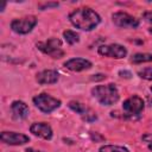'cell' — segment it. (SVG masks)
I'll return each mask as SVG.
<instances>
[{"mask_svg":"<svg viewBox=\"0 0 152 152\" xmlns=\"http://www.w3.org/2000/svg\"><path fill=\"white\" fill-rule=\"evenodd\" d=\"M69 20L78 30L93 31L101 23V17L90 7H80L69 14Z\"/></svg>","mask_w":152,"mask_h":152,"instance_id":"cell-1","label":"cell"},{"mask_svg":"<svg viewBox=\"0 0 152 152\" xmlns=\"http://www.w3.org/2000/svg\"><path fill=\"white\" fill-rule=\"evenodd\" d=\"M91 95L102 106H113L119 101V90L114 83L95 86L91 89Z\"/></svg>","mask_w":152,"mask_h":152,"instance_id":"cell-2","label":"cell"},{"mask_svg":"<svg viewBox=\"0 0 152 152\" xmlns=\"http://www.w3.org/2000/svg\"><path fill=\"white\" fill-rule=\"evenodd\" d=\"M144 108H145V102L139 95H132L128 99H126L122 103L124 114L128 119L139 118L140 114L144 112Z\"/></svg>","mask_w":152,"mask_h":152,"instance_id":"cell-3","label":"cell"},{"mask_svg":"<svg viewBox=\"0 0 152 152\" xmlns=\"http://www.w3.org/2000/svg\"><path fill=\"white\" fill-rule=\"evenodd\" d=\"M33 104L43 113L45 114H49L53 110H56L57 108L61 107V100L53 97V96H50L49 94H45V93H42V94H38L36 95L33 99Z\"/></svg>","mask_w":152,"mask_h":152,"instance_id":"cell-4","label":"cell"},{"mask_svg":"<svg viewBox=\"0 0 152 152\" xmlns=\"http://www.w3.org/2000/svg\"><path fill=\"white\" fill-rule=\"evenodd\" d=\"M37 48L45 55L52 57V58H62L64 56V51L62 50V42L58 38H49L45 42L37 43Z\"/></svg>","mask_w":152,"mask_h":152,"instance_id":"cell-5","label":"cell"},{"mask_svg":"<svg viewBox=\"0 0 152 152\" xmlns=\"http://www.w3.org/2000/svg\"><path fill=\"white\" fill-rule=\"evenodd\" d=\"M37 25V18L34 15H26L23 18H17L11 21V28L18 34L30 33Z\"/></svg>","mask_w":152,"mask_h":152,"instance_id":"cell-6","label":"cell"},{"mask_svg":"<svg viewBox=\"0 0 152 152\" xmlns=\"http://www.w3.org/2000/svg\"><path fill=\"white\" fill-rule=\"evenodd\" d=\"M99 55L103 57H109L114 59H121L127 56V49L124 45L120 44H107V45H100L97 48Z\"/></svg>","mask_w":152,"mask_h":152,"instance_id":"cell-7","label":"cell"},{"mask_svg":"<svg viewBox=\"0 0 152 152\" xmlns=\"http://www.w3.org/2000/svg\"><path fill=\"white\" fill-rule=\"evenodd\" d=\"M112 20L115 26L120 28H137L139 26V20L126 13V12H115L112 15Z\"/></svg>","mask_w":152,"mask_h":152,"instance_id":"cell-8","label":"cell"},{"mask_svg":"<svg viewBox=\"0 0 152 152\" xmlns=\"http://www.w3.org/2000/svg\"><path fill=\"white\" fill-rule=\"evenodd\" d=\"M0 140L4 144L12 145V146H19V145H25L30 141V138L24 134V133H18V132H8L4 131L0 134Z\"/></svg>","mask_w":152,"mask_h":152,"instance_id":"cell-9","label":"cell"},{"mask_svg":"<svg viewBox=\"0 0 152 152\" xmlns=\"http://www.w3.org/2000/svg\"><path fill=\"white\" fill-rule=\"evenodd\" d=\"M30 132L33 135H36L38 138H42L44 140H50L53 135L51 126L46 122H33L30 126Z\"/></svg>","mask_w":152,"mask_h":152,"instance_id":"cell-10","label":"cell"},{"mask_svg":"<svg viewBox=\"0 0 152 152\" xmlns=\"http://www.w3.org/2000/svg\"><path fill=\"white\" fill-rule=\"evenodd\" d=\"M64 66L71 71H84L88 70L93 66V63L86 58H81V57H76V58H70L64 63Z\"/></svg>","mask_w":152,"mask_h":152,"instance_id":"cell-11","label":"cell"},{"mask_svg":"<svg viewBox=\"0 0 152 152\" xmlns=\"http://www.w3.org/2000/svg\"><path fill=\"white\" fill-rule=\"evenodd\" d=\"M11 113H12V118L14 120H25L27 116H28V113H30V109H28V106L20 101V100H15L11 103Z\"/></svg>","mask_w":152,"mask_h":152,"instance_id":"cell-12","label":"cell"},{"mask_svg":"<svg viewBox=\"0 0 152 152\" xmlns=\"http://www.w3.org/2000/svg\"><path fill=\"white\" fill-rule=\"evenodd\" d=\"M59 80V74L53 69H48L36 75V81L39 84H53Z\"/></svg>","mask_w":152,"mask_h":152,"instance_id":"cell-13","label":"cell"},{"mask_svg":"<svg viewBox=\"0 0 152 152\" xmlns=\"http://www.w3.org/2000/svg\"><path fill=\"white\" fill-rule=\"evenodd\" d=\"M68 107H69L72 112L77 113V114H80V115H82V116H84V115L88 113V110H89L83 103H81V102H78V101H70V102L68 103Z\"/></svg>","mask_w":152,"mask_h":152,"instance_id":"cell-14","label":"cell"},{"mask_svg":"<svg viewBox=\"0 0 152 152\" xmlns=\"http://www.w3.org/2000/svg\"><path fill=\"white\" fill-rule=\"evenodd\" d=\"M63 37L65 39V42L69 44V45H74L76 43L80 42V34L72 30H65L63 32Z\"/></svg>","mask_w":152,"mask_h":152,"instance_id":"cell-15","label":"cell"},{"mask_svg":"<svg viewBox=\"0 0 152 152\" xmlns=\"http://www.w3.org/2000/svg\"><path fill=\"white\" fill-rule=\"evenodd\" d=\"M131 62L134 64H140V63H146V62H152V55L151 53H142L138 52L134 53L131 58Z\"/></svg>","mask_w":152,"mask_h":152,"instance_id":"cell-16","label":"cell"},{"mask_svg":"<svg viewBox=\"0 0 152 152\" xmlns=\"http://www.w3.org/2000/svg\"><path fill=\"white\" fill-rule=\"evenodd\" d=\"M99 152H129L126 147L124 146H118V145H103L99 148Z\"/></svg>","mask_w":152,"mask_h":152,"instance_id":"cell-17","label":"cell"},{"mask_svg":"<svg viewBox=\"0 0 152 152\" xmlns=\"http://www.w3.org/2000/svg\"><path fill=\"white\" fill-rule=\"evenodd\" d=\"M138 76L142 80H146V81H152V66H147V68H144L141 70L138 71Z\"/></svg>","mask_w":152,"mask_h":152,"instance_id":"cell-18","label":"cell"},{"mask_svg":"<svg viewBox=\"0 0 152 152\" xmlns=\"http://www.w3.org/2000/svg\"><path fill=\"white\" fill-rule=\"evenodd\" d=\"M58 2H44V4H40L38 7L40 11H44L46 8H51V7H58Z\"/></svg>","mask_w":152,"mask_h":152,"instance_id":"cell-19","label":"cell"},{"mask_svg":"<svg viewBox=\"0 0 152 152\" xmlns=\"http://www.w3.org/2000/svg\"><path fill=\"white\" fill-rule=\"evenodd\" d=\"M142 18L145 19V21H147L148 24H152V11H147L142 14Z\"/></svg>","mask_w":152,"mask_h":152,"instance_id":"cell-20","label":"cell"},{"mask_svg":"<svg viewBox=\"0 0 152 152\" xmlns=\"http://www.w3.org/2000/svg\"><path fill=\"white\" fill-rule=\"evenodd\" d=\"M119 75H120L121 77H125V78H129V77L132 76V74H131L129 71H127V70H120V71H119Z\"/></svg>","mask_w":152,"mask_h":152,"instance_id":"cell-21","label":"cell"},{"mask_svg":"<svg viewBox=\"0 0 152 152\" xmlns=\"http://www.w3.org/2000/svg\"><path fill=\"white\" fill-rule=\"evenodd\" d=\"M142 140L144 141H146V142H152V134H145V135H142Z\"/></svg>","mask_w":152,"mask_h":152,"instance_id":"cell-22","label":"cell"},{"mask_svg":"<svg viewBox=\"0 0 152 152\" xmlns=\"http://www.w3.org/2000/svg\"><path fill=\"white\" fill-rule=\"evenodd\" d=\"M25 152H43V151L36 150V148H33V147H27V148L25 150Z\"/></svg>","mask_w":152,"mask_h":152,"instance_id":"cell-23","label":"cell"},{"mask_svg":"<svg viewBox=\"0 0 152 152\" xmlns=\"http://www.w3.org/2000/svg\"><path fill=\"white\" fill-rule=\"evenodd\" d=\"M5 6H6V2H2V4H1V12L4 11V8H5Z\"/></svg>","mask_w":152,"mask_h":152,"instance_id":"cell-24","label":"cell"},{"mask_svg":"<svg viewBox=\"0 0 152 152\" xmlns=\"http://www.w3.org/2000/svg\"><path fill=\"white\" fill-rule=\"evenodd\" d=\"M148 150H150V151H152V142H150V144H148Z\"/></svg>","mask_w":152,"mask_h":152,"instance_id":"cell-25","label":"cell"},{"mask_svg":"<svg viewBox=\"0 0 152 152\" xmlns=\"http://www.w3.org/2000/svg\"><path fill=\"white\" fill-rule=\"evenodd\" d=\"M148 31H150V32L152 33V27H150V30H148Z\"/></svg>","mask_w":152,"mask_h":152,"instance_id":"cell-26","label":"cell"},{"mask_svg":"<svg viewBox=\"0 0 152 152\" xmlns=\"http://www.w3.org/2000/svg\"><path fill=\"white\" fill-rule=\"evenodd\" d=\"M150 90H151V91H152V87H151V88H150Z\"/></svg>","mask_w":152,"mask_h":152,"instance_id":"cell-27","label":"cell"}]
</instances>
